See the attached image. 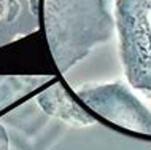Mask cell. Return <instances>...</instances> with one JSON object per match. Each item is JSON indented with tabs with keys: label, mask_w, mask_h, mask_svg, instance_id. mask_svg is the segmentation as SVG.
Returning a JSON list of instances; mask_svg holds the SVG:
<instances>
[{
	"label": "cell",
	"mask_w": 151,
	"mask_h": 150,
	"mask_svg": "<svg viewBox=\"0 0 151 150\" xmlns=\"http://www.w3.org/2000/svg\"><path fill=\"white\" fill-rule=\"evenodd\" d=\"M3 16H5V8H3V3L0 2V21L3 19Z\"/></svg>",
	"instance_id": "cell-6"
},
{
	"label": "cell",
	"mask_w": 151,
	"mask_h": 150,
	"mask_svg": "<svg viewBox=\"0 0 151 150\" xmlns=\"http://www.w3.org/2000/svg\"><path fill=\"white\" fill-rule=\"evenodd\" d=\"M38 105L43 109L48 115L59 117L60 120L67 121L70 125L84 126V125L94 123L92 117L86 115L73 101L67 96L64 88L60 85H56L52 88H48L38 96Z\"/></svg>",
	"instance_id": "cell-3"
},
{
	"label": "cell",
	"mask_w": 151,
	"mask_h": 150,
	"mask_svg": "<svg viewBox=\"0 0 151 150\" xmlns=\"http://www.w3.org/2000/svg\"><path fill=\"white\" fill-rule=\"evenodd\" d=\"M3 8H5V16H3V19H5L6 22H13L19 16L21 3H19V0H5V2H3Z\"/></svg>",
	"instance_id": "cell-4"
},
{
	"label": "cell",
	"mask_w": 151,
	"mask_h": 150,
	"mask_svg": "<svg viewBox=\"0 0 151 150\" xmlns=\"http://www.w3.org/2000/svg\"><path fill=\"white\" fill-rule=\"evenodd\" d=\"M119 30L130 85L151 91V0H119Z\"/></svg>",
	"instance_id": "cell-1"
},
{
	"label": "cell",
	"mask_w": 151,
	"mask_h": 150,
	"mask_svg": "<svg viewBox=\"0 0 151 150\" xmlns=\"http://www.w3.org/2000/svg\"><path fill=\"white\" fill-rule=\"evenodd\" d=\"M78 96L113 125L151 136V112L126 86L104 85L83 88Z\"/></svg>",
	"instance_id": "cell-2"
},
{
	"label": "cell",
	"mask_w": 151,
	"mask_h": 150,
	"mask_svg": "<svg viewBox=\"0 0 151 150\" xmlns=\"http://www.w3.org/2000/svg\"><path fill=\"white\" fill-rule=\"evenodd\" d=\"M0 2H2V3H3V2H5V0H0Z\"/></svg>",
	"instance_id": "cell-7"
},
{
	"label": "cell",
	"mask_w": 151,
	"mask_h": 150,
	"mask_svg": "<svg viewBox=\"0 0 151 150\" xmlns=\"http://www.w3.org/2000/svg\"><path fill=\"white\" fill-rule=\"evenodd\" d=\"M0 150H8V134L3 125H0Z\"/></svg>",
	"instance_id": "cell-5"
}]
</instances>
